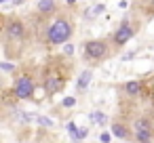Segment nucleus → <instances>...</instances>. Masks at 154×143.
Wrapping results in <instances>:
<instances>
[{"mask_svg":"<svg viewBox=\"0 0 154 143\" xmlns=\"http://www.w3.org/2000/svg\"><path fill=\"white\" fill-rule=\"evenodd\" d=\"M72 36V23L66 19H57L51 28H49V42L51 44H61Z\"/></svg>","mask_w":154,"mask_h":143,"instance_id":"obj_1","label":"nucleus"},{"mask_svg":"<svg viewBox=\"0 0 154 143\" xmlns=\"http://www.w3.org/2000/svg\"><path fill=\"white\" fill-rule=\"evenodd\" d=\"M34 80L30 78V76H19L17 80H15V97L17 99H30L32 95H34Z\"/></svg>","mask_w":154,"mask_h":143,"instance_id":"obj_2","label":"nucleus"},{"mask_svg":"<svg viewBox=\"0 0 154 143\" xmlns=\"http://www.w3.org/2000/svg\"><path fill=\"white\" fill-rule=\"evenodd\" d=\"M106 53H108L106 51V42H101V40H91V42L85 44V55L89 59H101Z\"/></svg>","mask_w":154,"mask_h":143,"instance_id":"obj_3","label":"nucleus"},{"mask_svg":"<svg viewBox=\"0 0 154 143\" xmlns=\"http://www.w3.org/2000/svg\"><path fill=\"white\" fill-rule=\"evenodd\" d=\"M133 34H135V30L129 25V23H122L118 30H116V34H114V42L120 46V44H125V42H129L131 38H133Z\"/></svg>","mask_w":154,"mask_h":143,"instance_id":"obj_4","label":"nucleus"},{"mask_svg":"<svg viewBox=\"0 0 154 143\" xmlns=\"http://www.w3.org/2000/svg\"><path fill=\"white\" fill-rule=\"evenodd\" d=\"M7 36H9V40H17V38H21V36H23V23H21V21H13V23H9V25H7Z\"/></svg>","mask_w":154,"mask_h":143,"instance_id":"obj_5","label":"nucleus"},{"mask_svg":"<svg viewBox=\"0 0 154 143\" xmlns=\"http://www.w3.org/2000/svg\"><path fill=\"white\" fill-rule=\"evenodd\" d=\"M45 86H47V91H49V93H57V91H61L63 80H61V78H57V76H49V78H47V82H45Z\"/></svg>","mask_w":154,"mask_h":143,"instance_id":"obj_6","label":"nucleus"},{"mask_svg":"<svg viewBox=\"0 0 154 143\" xmlns=\"http://www.w3.org/2000/svg\"><path fill=\"white\" fill-rule=\"evenodd\" d=\"M110 133H112L116 139H129V130H127V126H125V124L114 122V124H112V128H110Z\"/></svg>","mask_w":154,"mask_h":143,"instance_id":"obj_7","label":"nucleus"},{"mask_svg":"<svg viewBox=\"0 0 154 143\" xmlns=\"http://www.w3.org/2000/svg\"><path fill=\"white\" fill-rule=\"evenodd\" d=\"M135 139H137L139 143H152L154 130H135Z\"/></svg>","mask_w":154,"mask_h":143,"instance_id":"obj_8","label":"nucleus"},{"mask_svg":"<svg viewBox=\"0 0 154 143\" xmlns=\"http://www.w3.org/2000/svg\"><path fill=\"white\" fill-rule=\"evenodd\" d=\"M38 11H40L42 15L53 13V11H55V0H40V2H38Z\"/></svg>","mask_w":154,"mask_h":143,"instance_id":"obj_9","label":"nucleus"},{"mask_svg":"<svg viewBox=\"0 0 154 143\" xmlns=\"http://www.w3.org/2000/svg\"><path fill=\"white\" fill-rule=\"evenodd\" d=\"M133 128H135V130H154V128H152V122H150L148 118H137V120L133 122Z\"/></svg>","mask_w":154,"mask_h":143,"instance_id":"obj_10","label":"nucleus"},{"mask_svg":"<svg viewBox=\"0 0 154 143\" xmlns=\"http://www.w3.org/2000/svg\"><path fill=\"white\" fill-rule=\"evenodd\" d=\"M139 88H141V84H139V82H135V80H131V82H127V84H125V91H127V95H131V97L139 95Z\"/></svg>","mask_w":154,"mask_h":143,"instance_id":"obj_11","label":"nucleus"},{"mask_svg":"<svg viewBox=\"0 0 154 143\" xmlns=\"http://www.w3.org/2000/svg\"><path fill=\"white\" fill-rule=\"evenodd\" d=\"M91 120H93L95 124H99V126H103V124L108 122V116H106L103 112H91Z\"/></svg>","mask_w":154,"mask_h":143,"instance_id":"obj_12","label":"nucleus"},{"mask_svg":"<svg viewBox=\"0 0 154 143\" xmlns=\"http://www.w3.org/2000/svg\"><path fill=\"white\" fill-rule=\"evenodd\" d=\"M89 82H91V72L87 70V72H82V74H80V78H78V88H87V86H89Z\"/></svg>","mask_w":154,"mask_h":143,"instance_id":"obj_13","label":"nucleus"},{"mask_svg":"<svg viewBox=\"0 0 154 143\" xmlns=\"http://www.w3.org/2000/svg\"><path fill=\"white\" fill-rule=\"evenodd\" d=\"M68 133H70L72 141H74V143H78V126H76V124H74L72 120L68 122Z\"/></svg>","mask_w":154,"mask_h":143,"instance_id":"obj_14","label":"nucleus"},{"mask_svg":"<svg viewBox=\"0 0 154 143\" xmlns=\"http://www.w3.org/2000/svg\"><path fill=\"white\" fill-rule=\"evenodd\" d=\"M103 11H106V7H103V4H97V7H93V9H91V13H87V19L97 17V15H101Z\"/></svg>","mask_w":154,"mask_h":143,"instance_id":"obj_15","label":"nucleus"},{"mask_svg":"<svg viewBox=\"0 0 154 143\" xmlns=\"http://www.w3.org/2000/svg\"><path fill=\"white\" fill-rule=\"evenodd\" d=\"M40 126H47V128H53V120L51 118H45V116H38V120H36Z\"/></svg>","mask_w":154,"mask_h":143,"instance_id":"obj_16","label":"nucleus"},{"mask_svg":"<svg viewBox=\"0 0 154 143\" xmlns=\"http://www.w3.org/2000/svg\"><path fill=\"white\" fill-rule=\"evenodd\" d=\"M87 135H89V128L87 126H78V141H82Z\"/></svg>","mask_w":154,"mask_h":143,"instance_id":"obj_17","label":"nucleus"},{"mask_svg":"<svg viewBox=\"0 0 154 143\" xmlns=\"http://www.w3.org/2000/svg\"><path fill=\"white\" fill-rule=\"evenodd\" d=\"M74 103H76V99H74V97H66V99L61 101V105H63V107H72Z\"/></svg>","mask_w":154,"mask_h":143,"instance_id":"obj_18","label":"nucleus"},{"mask_svg":"<svg viewBox=\"0 0 154 143\" xmlns=\"http://www.w3.org/2000/svg\"><path fill=\"white\" fill-rule=\"evenodd\" d=\"M112 137H114L112 133H101V135H99V141H101V143H110Z\"/></svg>","mask_w":154,"mask_h":143,"instance_id":"obj_19","label":"nucleus"},{"mask_svg":"<svg viewBox=\"0 0 154 143\" xmlns=\"http://www.w3.org/2000/svg\"><path fill=\"white\" fill-rule=\"evenodd\" d=\"M63 53H66V55H72V53H74V46H72V44H66V46H63Z\"/></svg>","mask_w":154,"mask_h":143,"instance_id":"obj_20","label":"nucleus"},{"mask_svg":"<svg viewBox=\"0 0 154 143\" xmlns=\"http://www.w3.org/2000/svg\"><path fill=\"white\" fill-rule=\"evenodd\" d=\"M0 67H2L5 72H11V70H13V65H11V63H2V65H0Z\"/></svg>","mask_w":154,"mask_h":143,"instance_id":"obj_21","label":"nucleus"},{"mask_svg":"<svg viewBox=\"0 0 154 143\" xmlns=\"http://www.w3.org/2000/svg\"><path fill=\"white\" fill-rule=\"evenodd\" d=\"M66 2H68V4H74V2H76V0H66Z\"/></svg>","mask_w":154,"mask_h":143,"instance_id":"obj_22","label":"nucleus"}]
</instances>
